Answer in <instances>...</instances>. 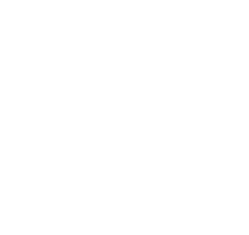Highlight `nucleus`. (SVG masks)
Listing matches in <instances>:
<instances>
[]
</instances>
